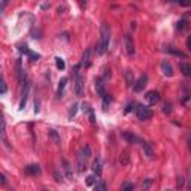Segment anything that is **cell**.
<instances>
[{
	"mask_svg": "<svg viewBox=\"0 0 191 191\" xmlns=\"http://www.w3.org/2000/svg\"><path fill=\"white\" fill-rule=\"evenodd\" d=\"M163 112H164V114H170V112H172V105H170V103H166V105L163 106Z\"/></svg>",
	"mask_w": 191,
	"mask_h": 191,
	"instance_id": "35",
	"label": "cell"
},
{
	"mask_svg": "<svg viewBox=\"0 0 191 191\" xmlns=\"http://www.w3.org/2000/svg\"><path fill=\"white\" fill-rule=\"evenodd\" d=\"M87 160H88V158L85 157L82 152L78 154V172H79V173H82L84 170L87 169Z\"/></svg>",
	"mask_w": 191,
	"mask_h": 191,
	"instance_id": "10",
	"label": "cell"
},
{
	"mask_svg": "<svg viewBox=\"0 0 191 191\" xmlns=\"http://www.w3.org/2000/svg\"><path fill=\"white\" fill-rule=\"evenodd\" d=\"M190 97H191V91H190V88L185 85V87H184V94H182V97H181V102H182V103H187Z\"/></svg>",
	"mask_w": 191,
	"mask_h": 191,
	"instance_id": "24",
	"label": "cell"
},
{
	"mask_svg": "<svg viewBox=\"0 0 191 191\" xmlns=\"http://www.w3.org/2000/svg\"><path fill=\"white\" fill-rule=\"evenodd\" d=\"M187 182H188V190H191V169L188 170V179H187Z\"/></svg>",
	"mask_w": 191,
	"mask_h": 191,
	"instance_id": "40",
	"label": "cell"
},
{
	"mask_svg": "<svg viewBox=\"0 0 191 191\" xmlns=\"http://www.w3.org/2000/svg\"><path fill=\"white\" fill-rule=\"evenodd\" d=\"M167 51H169V52H172L173 55H178V57H185V54H184V52L175 50V48H172V46H170V48H167Z\"/></svg>",
	"mask_w": 191,
	"mask_h": 191,
	"instance_id": "29",
	"label": "cell"
},
{
	"mask_svg": "<svg viewBox=\"0 0 191 191\" xmlns=\"http://www.w3.org/2000/svg\"><path fill=\"white\" fill-rule=\"evenodd\" d=\"M179 70L184 76H191V64L190 63H179Z\"/></svg>",
	"mask_w": 191,
	"mask_h": 191,
	"instance_id": "15",
	"label": "cell"
},
{
	"mask_svg": "<svg viewBox=\"0 0 191 191\" xmlns=\"http://www.w3.org/2000/svg\"><path fill=\"white\" fill-rule=\"evenodd\" d=\"M134 106H136L134 103H128V105H127V108H125V111H124V112H125V114H128L130 111H134V109H136V108H134Z\"/></svg>",
	"mask_w": 191,
	"mask_h": 191,
	"instance_id": "36",
	"label": "cell"
},
{
	"mask_svg": "<svg viewBox=\"0 0 191 191\" xmlns=\"http://www.w3.org/2000/svg\"><path fill=\"white\" fill-rule=\"evenodd\" d=\"M123 137H124L128 143H134V142L137 141V137H136L133 133H128V132H124V133H123Z\"/></svg>",
	"mask_w": 191,
	"mask_h": 191,
	"instance_id": "23",
	"label": "cell"
},
{
	"mask_svg": "<svg viewBox=\"0 0 191 191\" xmlns=\"http://www.w3.org/2000/svg\"><path fill=\"white\" fill-rule=\"evenodd\" d=\"M8 91V85H6V79H5V76L2 78V94H6Z\"/></svg>",
	"mask_w": 191,
	"mask_h": 191,
	"instance_id": "31",
	"label": "cell"
},
{
	"mask_svg": "<svg viewBox=\"0 0 191 191\" xmlns=\"http://www.w3.org/2000/svg\"><path fill=\"white\" fill-rule=\"evenodd\" d=\"M27 96H28V82L25 81L24 82V93H23V99H21V103H20V109L23 111L25 106V103H27Z\"/></svg>",
	"mask_w": 191,
	"mask_h": 191,
	"instance_id": "17",
	"label": "cell"
},
{
	"mask_svg": "<svg viewBox=\"0 0 191 191\" xmlns=\"http://www.w3.org/2000/svg\"><path fill=\"white\" fill-rule=\"evenodd\" d=\"M79 6H81V9L87 8V0H79Z\"/></svg>",
	"mask_w": 191,
	"mask_h": 191,
	"instance_id": "42",
	"label": "cell"
},
{
	"mask_svg": "<svg viewBox=\"0 0 191 191\" xmlns=\"http://www.w3.org/2000/svg\"><path fill=\"white\" fill-rule=\"evenodd\" d=\"M109 41H111V30L106 23H102L100 25V42L97 45V54H105L109 48Z\"/></svg>",
	"mask_w": 191,
	"mask_h": 191,
	"instance_id": "1",
	"label": "cell"
},
{
	"mask_svg": "<svg viewBox=\"0 0 191 191\" xmlns=\"http://www.w3.org/2000/svg\"><path fill=\"white\" fill-rule=\"evenodd\" d=\"M91 55H93V50L91 48H87L84 51L82 57H81V66L90 67V64H91Z\"/></svg>",
	"mask_w": 191,
	"mask_h": 191,
	"instance_id": "6",
	"label": "cell"
},
{
	"mask_svg": "<svg viewBox=\"0 0 191 191\" xmlns=\"http://www.w3.org/2000/svg\"><path fill=\"white\" fill-rule=\"evenodd\" d=\"M91 169H93V172L96 175H102V160H100L99 157H96V160L93 161V164H91Z\"/></svg>",
	"mask_w": 191,
	"mask_h": 191,
	"instance_id": "14",
	"label": "cell"
},
{
	"mask_svg": "<svg viewBox=\"0 0 191 191\" xmlns=\"http://www.w3.org/2000/svg\"><path fill=\"white\" fill-rule=\"evenodd\" d=\"M79 66H75L73 67V73H75V87H73V91H75V96L76 97H82L84 94V76L79 75Z\"/></svg>",
	"mask_w": 191,
	"mask_h": 191,
	"instance_id": "2",
	"label": "cell"
},
{
	"mask_svg": "<svg viewBox=\"0 0 191 191\" xmlns=\"http://www.w3.org/2000/svg\"><path fill=\"white\" fill-rule=\"evenodd\" d=\"M55 64H57V67L60 69V70H64V67H66V64H64V60H63V58H60V57L55 58Z\"/></svg>",
	"mask_w": 191,
	"mask_h": 191,
	"instance_id": "27",
	"label": "cell"
},
{
	"mask_svg": "<svg viewBox=\"0 0 191 191\" xmlns=\"http://www.w3.org/2000/svg\"><path fill=\"white\" fill-rule=\"evenodd\" d=\"M102 103H103V109H105V111H106V109L109 108V105L112 103V97L109 96L108 93H106V94L102 97Z\"/></svg>",
	"mask_w": 191,
	"mask_h": 191,
	"instance_id": "22",
	"label": "cell"
},
{
	"mask_svg": "<svg viewBox=\"0 0 191 191\" xmlns=\"http://www.w3.org/2000/svg\"><path fill=\"white\" fill-rule=\"evenodd\" d=\"M94 87H96V91H97V94H99L100 97H103V96L106 94V91H105V87H103V84H102V81H100V79H97V81H96V85H94Z\"/></svg>",
	"mask_w": 191,
	"mask_h": 191,
	"instance_id": "20",
	"label": "cell"
},
{
	"mask_svg": "<svg viewBox=\"0 0 191 191\" xmlns=\"http://www.w3.org/2000/svg\"><path fill=\"white\" fill-rule=\"evenodd\" d=\"M8 3H9V0H2V9H0L2 12H5V8L8 6Z\"/></svg>",
	"mask_w": 191,
	"mask_h": 191,
	"instance_id": "38",
	"label": "cell"
},
{
	"mask_svg": "<svg viewBox=\"0 0 191 191\" xmlns=\"http://www.w3.org/2000/svg\"><path fill=\"white\" fill-rule=\"evenodd\" d=\"M185 25H187V23H185V20H184V21H181V23H179L178 28H179V30H184V28H185Z\"/></svg>",
	"mask_w": 191,
	"mask_h": 191,
	"instance_id": "43",
	"label": "cell"
},
{
	"mask_svg": "<svg viewBox=\"0 0 191 191\" xmlns=\"http://www.w3.org/2000/svg\"><path fill=\"white\" fill-rule=\"evenodd\" d=\"M173 2H175V0H173Z\"/></svg>",
	"mask_w": 191,
	"mask_h": 191,
	"instance_id": "49",
	"label": "cell"
},
{
	"mask_svg": "<svg viewBox=\"0 0 191 191\" xmlns=\"http://www.w3.org/2000/svg\"><path fill=\"white\" fill-rule=\"evenodd\" d=\"M124 46H125V52H127V55H133L134 54V43H133V37H132V34H125L124 36Z\"/></svg>",
	"mask_w": 191,
	"mask_h": 191,
	"instance_id": "5",
	"label": "cell"
},
{
	"mask_svg": "<svg viewBox=\"0 0 191 191\" xmlns=\"http://www.w3.org/2000/svg\"><path fill=\"white\" fill-rule=\"evenodd\" d=\"M76 112H78V105H72L70 106V111H69V118H73L76 115Z\"/></svg>",
	"mask_w": 191,
	"mask_h": 191,
	"instance_id": "28",
	"label": "cell"
},
{
	"mask_svg": "<svg viewBox=\"0 0 191 191\" xmlns=\"http://www.w3.org/2000/svg\"><path fill=\"white\" fill-rule=\"evenodd\" d=\"M187 145H188V151H190V154H191V133L187 136Z\"/></svg>",
	"mask_w": 191,
	"mask_h": 191,
	"instance_id": "39",
	"label": "cell"
},
{
	"mask_svg": "<svg viewBox=\"0 0 191 191\" xmlns=\"http://www.w3.org/2000/svg\"><path fill=\"white\" fill-rule=\"evenodd\" d=\"M187 48L191 51V36H188V39H187Z\"/></svg>",
	"mask_w": 191,
	"mask_h": 191,
	"instance_id": "47",
	"label": "cell"
},
{
	"mask_svg": "<svg viewBox=\"0 0 191 191\" xmlns=\"http://www.w3.org/2000/svg\"><path fill=\"white\" fill-rule=\"evenodd\" d=\"M146 84H148V75L146 73H143V75H141V78L134 82V85H133V90L136 93H141V91H143V88L146 87Z\"/></svg>",
	"mask_w": 191,
	"mask_h": 191,
	"instance_id": "4",
	"label": "cell"
},
{
	"mask_svg": "<svg viewBox=\"0 0 191 191\" xmlns=\"http://www.w3.org/2000/svg\"><path fill=\"white\" fill-rule=\"evenodd\" d=\"M48 136H50V139L52 141V143H55V145H60V136L55 130H48Z\"/></svg>",
	"mask_w": 191,
	"mask_h": 191,
	"instance_id": "19",
	"label": "cell"
},
{
	"mask_svg": "<svg viewBox=\"0 0 191 191\" xmlns=\"http://www.w3.org/2000/svg\"><path fill=\"white\" fill-rule=\"evenodd\" d=\"M66 85H67V78H61V79H60V82H58V90H57V96H58V97H63Z\"/></svg>",
	"mask_w": 191,
	"mask_h": 191,
	"instance_id": "16",
	"label": "cell"
},
{
	"mask_svg": "<svg viewBox=\"0 0 191 191\" xmlns=\"http://www.w3.org/2000/svg\"><path fill=\"white\" fill-rule=\"evenodd\" d=\"M24 170H25V173H27V175L36 176V175L41 173V166H39V164H28Z\"/></svg>",
	"mask_w": 191,
	"mask_h": 191,
	"instance_id": "11",
	"label": "cell"
},
{
	"mask_svg": "<svg viewBox=\"0 0 191 191\" xmlns=\"http://www.w3.org/2000/svg\"><path fill=\"white\" fill-rule=\"evenodd\" d=\"M136 115H137V119H141V121H148L151 116H152V111H151L150 106L137 105V108H136Z\"/></svg>",
	"mask_w": 191,
	"mask_h": 191,
	"instance_id": "3",
	"label": "cell"
},
{
	"mask_svg": "<svg viewBox=\"0 0 191 191\" xmlns=\"http://www.w3.org/2000/svg\"><path fill=\"white\" fill-rule=\"evenodd\" d=\"M134 188V185L132 182H127V184H124V185H123V188H121V190L123 191H128V190H133Z\"/></svg>",
	"mask_w": 191,
	"mask_h": 191,
	"instance_id": "34",
	"label": "cell"
},
{
	"mask_svg": "<svg viewBox=\"0 0 191 191\" xmlns=\"http://www.w3.org/2000/svg\"><path fill=\"white\" fill-rule=\"evenodd\" d=\"M124 76H125V82H127V87H133L134 85V76H133V72L132 70H125L124 72Z\"/></svg>",
	"mask_w": 191,
	"mask_h": 191,
	"instance_id": "18",
	"label": "cell"
},
{
	"mask_svg": "<svg viewBox=\"0 0 191 191\" xmlns=\"http://www.w3.org/2000/svg\"><path fill=\"white\" fill-rule=\"evenodd\" d=\"M63 169H64V173H66V178L69 181L73 179V170H72V166L69 164L67 160H63Z\"/></svg>",
	"mask_w": 191,
	"mask_h": 191,
	"instance_id": "12",
	"label": "cell"
},
{
	"mask_svg": "<svg viewBox=\"0 0 191 191\" xmlns=\"http://www.w3.org/2000/svg\"><path fill=\"white\" fill-rule=\"evenodd\" d=\"M0 184H2V185H5V184H6V178H5V175H3V173L0 175Z\"/></svg>",
	"mask_w": 191,
	"mask_h": 191,
	"instance_id": "44",
	"label": "cell"
},
{
	"mask_svg": "<svg viewBox=\"0 0 191 191\" xmlns=\"http://www.w3.org/2000/svg\"><path fill=\"white\" fill-rule=\"evenodd\" d=\"M54 176H55V181H57V182H60V181H61V175L58 176V172H57V170L54 172Z\"/></svg>",
	"mask_w": 191,
	"mask_h": 191,
	"instance_id": "46",
	"label": "cell"
},
{
	"mask_svg": "<svg viewBox=\"0 0 191 191\" xmlns=\"http://www.w3.org/2000/svg\"><path fill=\"white\" fill-rule=\"evenodd\" d=\"M150 185H151V179H146V182L143 184V188H148Z\"/></svg>",
	"mask_w": 191,
	"mask_h": 191,
	"instance_id": "48",
	"label": "cell"
},
{
	"mask_svg": "<svg viewBox=\"0 0 191 191\" xmlns=\"http://www.w3.org/2000/svg\"><path fill=\"white\" fill-rule=\"evenodd\" d=\"M179 5H182V6H190L191 0H179Z\"/></svg>",
	"mask_w": 191,
	"mask_h": 191,
	"instance_id": "37",
	"label": "cell"
},
{
	"mask_svg": "<svg viewBox=\"0 0 191 191\" xmlns=\"http://www.w3.org/2000/svg\"><path fill=\"white\" fill-rule=\"evenodd\" d=\"M160 67H161V72H163V75L166 76H173V67H172V63L170 61H167V60H163L161 61V64H160Z\"/></svg>",
	"mask_w": 191,
	"mask_h": 191,
	"instance_id": "7",
	"label": "cell"
},
{
	"mask_svg": "<svg viewBox=\"0 0 191 191\" xmlns=\"http://www.w3.org/2000/svg\"><path fill=\"white\" fill-rule=\"evenodd\" d=\"M145 99L148 100V103L150 105H155V103H158L160 102V93L155 91V90H152V91H148L146 93V96H145Z\"/></svg>",
	"mask_w": 191,
	"mask_h": 191,
	"instance_id": "8",
	"label": "cell"
},
{
	"mask_svg": "<svg viewBox=\"0 0 191 191\" xmlns=\"http://www.w3.org/2000/svg\"><path fill=\"white\" fill-rule=\"evenodd\" d=\"M27 57L30 58V61H37V60L41 58V55L36 54V52H33V51H28V52H27Z\"/></svg>",
	"mask_w": 191,
	"mask_h": 191,
	"instance_id": "26",
	"label": "cell"
},
{
	"mask_svg": "<svg viewBox=\"0 0 191 191\" xmlns=\"http://www.w3.org/2000/svg\"><path fill=\"white\" fill-rule=\"evenodd\" d=\"M88 116H90V123H91V124H96V115H94V111H93V109L88 111Z\"/></svg>",
	"mask_w": 191,
	"mask_h": 191,
	"instance_id": "32",
	"label": "cell"
},
{
	"mask_svg": "<svg viewBox=\"0 0 191 191\" xmlns=\"http://www.w3.org/2000/svg\"><path fill=\"white\" fill-rule=\"evenodd\" d=\"M81 152H82L84 155L88 158V160L91 158V148H90V145H85V146L82 148V151H81Z\"/></svg>",
	"mask_w": 191,
	"mask_h": 191,
	"instance_id": "25",
	"label": "cell"
},
{
	"mask_svg": "<svg viewBox=\"0 0 191 191\" xmlns=\"http://www.w3.org/2000/svg\"><path fill=\"white\" fill-rule=\"evenodd\" d=\"M94 190H96V191H99V190H106V184H105V182L96 184V185H94Z\"/></svg>",
	"mask_w": 191,
	"mask_h": 191,
	"instance_id": "33",
	"label": "cell"
},
{
	"mask_svg": "<svg viewBox=\"0 0 191 191\" xmlns=\"http://www.w3.org/2000/svg\"><path fill=\"white\" fill-rule=\"evenodd\" d=\"M142 150H143V155L148 158V160L154 158V150H152L150 142H142Z\"/></svg>",
	"mask_w": 191,
	"mask_h": 191,
	"instance_id": "9",
	"label": "cell"
},
{
	"mask_svg": "<svg viewBox=\"0 0 191 191\" xmlns=\"http://www.w3.org/2000/svg\"><path fill=\"white\" fill-rule=\"evenodd\" d=\"M97 178H99V175L93 173V175H90V176H87V181H85V182H87L88 187H94V185L97 184V181H99Z\"/></svg>",
	"mask_w": 191,
	"mask_h": 191,
	"instance_id": "21",
	"label": "cell"
},
{
	"mask_svg": "<svg viewBox=\"0 0 191 191\" xmlns=\"http://www.w3.org/2000/svg\"><path fill=\"white\" fill-rule=\"evenodd\" d=\"M123 166H127L128 164V155H127V152H123V155H121V161H119Z\"/></svg>",
	"mask_w": 191,
	"mask_h": 191,
	"instance_id": "30",
	"label": "cell"
},
{
	"mask_svg": "<svg viewBox=\"0 0 191 191\" xmlns=\"http://www.w3.org/2000/svg\"><path fill=\"white\" fill-rule=\"evenodd\" d=\"M17 76H18V81L21 84H24L25 75H24V70H23V66H21V58L17 60Z\"/></svg>",
	"mask_w": 191,
	"mask_h": 191,
	"instance_id": "13",
	"label": "cell"
},
{
	"mask_svg": "<svg viewBox=\"0 0 191 191\" xmlns=\"http://www.w3.org/2000/svg\"><path fill=\"white\" fill-rule=\"evenodd\" d=\"M182 185H184V178L182 176H179V178H178V188H181Z\"/></svg>",
	"mask_w": 191,
	"mask_h": 191,
	"instance_id": "41",
	"label": "cell"
},
{
	"mask_svg": "<svg viewBox=\"0 0 191 191\" xmlns=\"http://www.w3.org/2000/svg\"><path fill=\"white\" fill-rule=\"evenodd\" d=\"M34 112H36V114L39 112V100H36V102H34Z\"/></svg>",
	"mask_w": 191,
	"mask_h": 191,
	"instance_id": "45",
	"label": "cell"
}]
</instances>
